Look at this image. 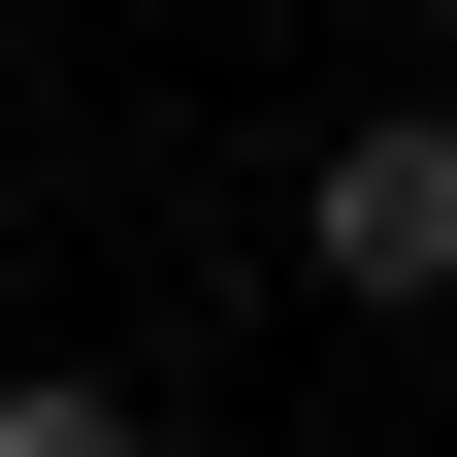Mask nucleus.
<instances>
[{"mask_svg":"<svg viewBox=\"0 0 457 457\" xmlns=\"http://www.w3.org/2000/svg\"><path fill=\"white\" fill-rule=\"evenodd\" d=\"M425 33H457V0H425Z\"/></svg>","mask_w":457,"mask_h":457,"instance_id":"7ed1b4c3","label":"nucleus"},{"mask_svg":"<svg viewBox=\"0 0 457 457\" xmlns=\"http://www.w3.org/2000/svg\"><path fill=\"white\" fill-rule=\"evenodd\" d=\"M327 295H457V131H425V98H392V131H327Z\"/></svg>","mask_w":457,"mask_h":457,"instance_id":"f257e3e1","label":"nucleus"},{"mask_svg":"<svg viewBox=\"0 0 457 457\" xmlns=\"http://www.w3.org/2000/svg\"><path fill=\"white\" fill-rule=\"evenodd\" d=\"M0 457H163V425H131V392H0Z\"/></svg>","mask_w":457,"mask_h":457,"instance_id":"f03ea898","label":"nucleus"}]
</instances>
